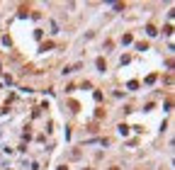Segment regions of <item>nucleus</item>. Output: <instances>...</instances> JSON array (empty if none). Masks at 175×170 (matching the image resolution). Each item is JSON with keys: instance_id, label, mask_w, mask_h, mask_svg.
I'll return each mask as SVG.
<instances>
[{"instance_id": "f257e3e1", "label": "nucleus", "mask_w": 175, "mask_h": 170, "mask_svg": "<svg viewBox=\"0 0 175 170\" xmlns=\"http://www.w3.org/2000/svg\"><path fill=\"white\" fill-rule=\"evenodd\" d=\"M95 66H97V71H102V73L107 71V61H105V59H97V61H95Z\"/></svg>"}, {"instance_id": "f03ea898", "label": "nucleus", "mask_w": 175, "mask_h": 170, "mask_svg": "<svg viewBox=\"0 0 175 170\" xmlns=\"http://www.w3.org/2000/svg\"><path fill=\"white\" fill-rule=\"evenodd\" d=\"M146 34H148V36H156V34H158V29H156L153 24H146Z\"/></svg>"}, {"instance_id": "7ed1b4c3", "label": "nucleus", "mask_w": 175, "mask_h": 170, "mask_svg": "<svg viewBox=\"0 0 175 170\" xmlns=\"http://www.w3.org/2000/svg\"><path fill=\"white\" fill-rule=\"evenodd\" d=\"M117 129H119V134H122V136H127V134H129V126H127V124H119Z\"/></svg>"}, {"instance_id": "20e7f679", "label": "nucleus", "mask_w": 175, "mask_h": 170, "mask_svg": "<svg viewBox=\"0 0 175 170\" xmlns=\"http://www.w3.org/2000/svg\"><path fill=\"white\" fill-rule=\"evenodd\" d=\"M68 107H71V112H78V109H80V105H78L76 100H71V102H68Z\"/></svg>"}, {"instance_id": "39448f33", "label": "nucleus", "mask_w": 175, "mask_h": 170, "mask_svg": "<svg viewBox=\"0 0 175 170\" xmlns=\"http://www.w3.org/2000/svg\"><path fill=\"white\" fill-rule=\"evenodd\" d=\"M131 42H134L131 34H124V36H122V44H131Z\"/></svg>"}, {"instance_id": "423d86ee", "label": "nucleus", "mask_w": 175, "mask_h": 170, "mask_svg": "<svg viewBox=\"0 0 175 170\" xmlns=\"http://www.w3.org/2000/svg\"><path fill=\"white\" fill-rule=\"evenodd\" d=\"M136 49H139V51H148V44H146V42H139Z\"/></svg>"}, {"instance_id": "0eeeda50", "label": "nucleus", "mask_w": 175, "mask_h": 170, "mask_svg": "<svg viewBox=\"0 0 175 170\" xmlns=\"http://www.w3.org/2000/svg\"><path fill=\"white\" fill-rule=\"evenodd\" d=\"M49 49H54V42H46V44H42V51H49Z\"/></svg>"}, {"instance_id": "6e6552de", "label": "nucleus", "mask_w": 175, "mask_h": 170, "mask_svg": "<svg viewBox=\"0 0 175 170\" xmlns=\"http://www.w3.org/2000/svg\"><path fill=\"white\" fill-rule=\"evenodd\" d=\"M151 83H156V73H151L148 78H146V85H151Z\"/></svg>"}, {"instance_id": "1a4fd4ad", "label": "nucleus", "mask_w": 175, "mask_h": 170, "mask_svg": "<svg viewBox=\"0 0 175 170\" xmlns=\"http://www.w3.org/2000/svg\"><path fill=\"white\" fill-rule=\"evenodd\" d=\"M163 32H165V34L170 36V34H173V24H165V27H163Z\"/></svg>"}, {"instance_id": "9d476101", "label": "nucleus", "mask_w": 175, "mask_h": 170, "mask_svg": "<svg viewBox=\"0 0 175 170\" xmlns=\"http://www.w3.org/2000/svg\"><path fill=\"white\" fill-rule=\"evenodd\" d=\"M59 170H68V168H59Z\"/></svg>"}, {"instance_id": "9b49d317", "label": "nucleus", "mask_w": 175, "mask_h": 170, "mask_svg": "<svg viewBox=\"0 0 175 170\" xmlns=\"http://www.w3.org/2000/svg\"><path fill=\"white\" fill-rule=\"evenodd\" d=\"M110 170H119V168H110Z\"/></svg>"}, {"instance_id": "f8f14e48", "label": "nucleus", "mask_w": 175, "mask_h": 170, "mask_svg": "<svg viewBox=\"0 0 175 170\" xmlns=\"http://www.w3.org/2000/svg\"><path fill=\"white\" fill-rule=\"evenodd\" d=\"M88 170H90V168H88Z\"/></svg>"}]
</instances>
